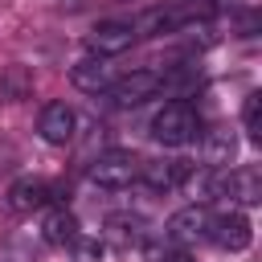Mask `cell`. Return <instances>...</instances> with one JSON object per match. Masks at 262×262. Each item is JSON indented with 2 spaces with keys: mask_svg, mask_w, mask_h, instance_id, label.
<instances>
[{
  "mask_svg": "<svg viewBox=\"0 0 262 262\" xmlns=\"http://www.w3.org/2000/svg\"><path fill=\"white\" fill-rule=\"evenodd\" d=\"M156 90H160V74H156V70H131V74L115 78L106 94L115 98V106H139V102H147Z\"/></svg>",
  "mask_w": 262,
  "mask_h": 262,
  "instance_id": "7",
  "label": "cell"
},
{
  "mask_svg": "<svg viewBox=\"0 0 262 262\" xmlns=\"http://www.w3.org/2000/svg\"><path fill=\"white\" fill-rule=\"evenodd\" d=\"M250 237H254V229H250V217H246V213H237V209L213 213V221H209V242H213L217 250L242 254V250L250 246Z\"/></svg>",
  "mask_w": 262,
  "mask_h": 262,
  "instance_id": "6",
  "label": "cell"
},
{
  "mask_svg": "<svg viewBox=\"0 0 262 262\" xmlns=\"http://www.w3.org/2000/svg\"><path fill=\"white\" fill-rule=\"evenodd\" d=\"M74 127H78V119H74V111H70L66 102H45V106H41L37 131H41V139H45L49 147H66V143L74 139Z\"/></svg>",
  "mask_w": 262,
  "mask_h": 262,
  "instance_id": "8",
  "label": "cell"
},
{
  "mask_svg": "<svg viewBox=\"0 0 262 262\" xmlns=\"http://www.w3.org/2000/svg\"><path fill=\"white\" fill-rule=\"evenodd\" d=\"M201 135V115L188 98H172L156 111L151 119V139L164 143V147H188L192 139Z\"/></svg>",
  "mask_w": 262,
  "mask_h": 262,
  "instance_id": "1",
  "label": "cell"
},
{
  "mask_svg": "<svg viewBox=\"0 0 262 262\" xmlns=\"http://www.w3.org/2000/svg\"><path fill=\"white\" fill-rule=\"evenodd\" d=\"M209 221H213L209 205L192 201V205H184V209H176V213L168 217L164 233H168V242H172V246H196V242H205V237H209Z\"/></svg>",
  "mask_w": 262,
  "mask_h": 262,
  "instance_id": "3",
  "label": "cell"
},
{
  "mask_svg": "<svg viewBox=\"0 0 262 262\" xmlns=\"http://www.w3.org/2000/svg\"><path fill=\"white\" fill-rule=\"evenodd\" d=\"M242 131L258 143L262 139V94L254 90V94H246V106H242Z\"/></svg>",
  "mask_w": 262,
  "mask_h": 262,
  "instance_id": "14",
  "label": "cell"
},
{
  "mask_svg": "<svg viewBox=\"0 0 262 262\" xmlns=\"http://www.w3.org/2000/svg\"><path fill=\"white\" fill-rule=\"evenodd\" d=\"M160 262H192V258H188V246H172V250H164Z\"/></svg>",
  "mask_w": 262,
  "mask_h": 262,
  "instance_id": "15",
  "label": "cell"
},
{
  "mask_svg": "<svg viewBox=\"0 0 262 262\" xmlns=\"http://www.w3.org/2000/svg\"><path fill=\"white\" fill-rule=\"evenodd\" d=\"M70 82L78 86V90H86V94H106L111 90V82H115V70H111V57H82L74 70H70Z\"/></svg>",
  "mask_w": 262,
  "mask_h": 262,
  "instance_id": "10",
  "label": "cell"
},
{
  "mask_svg": "<svg viewBox=\"0 0 262 262\" xmlns=\"http://www.w3.org/2000/svg\"><path fill=\"white\" fill-rule=\"evenodd\" d=\"M41 237H45L49 246H57V250L78 246V237H82L78 217H74L66 205H45V217H41Z\"/></svg>",
  "mask_w": 262,
  "mask_h": 262,
  "instance_id": "9",
  "label": "cell"
},
{
  "mask_svg": "<svg viewBox=\"0 0 262 262\" xmlns=\"http://www.w3.org/2000/svg\"><path fill=\"white\" fill-rule=\"evenodd\" d=\"M221 196H233L237 205H258L262 201V172L254 164H246L237 172H225V192Z\"/></svg>",
  "mask_w": 262,
  "mask_h": 262,
  "instance_id": "12",
  "label": "cell"
},
{
  "mask_svg": "<svg viewBox=\"0 0 262 262\" xmlns=\"http://www.w3.org/2000/svg\"><path fill=\"white\" fill-rule=\"evenodd\" d=\"M53 196V188L41 180V176H20L8 184V209L12 213H33V209H45Z\"/></svg>",
  "mask_w": 262,
  "mask_h": 262,
  "instance_id": "11",
  "label": "cell"
},
{
  "mask_svg": "<svg viewBox=\"0 0 262 262\" xmlns=\"http://www.w3.org/2000/svg\"><path fill=\"white\" fill-rule=\"evenodd\" d=\"M192 176V164L180 160V156H160V160H139V172L135 180L151 192H172V188H184V180Z\"/></svg>",
  "mask_w": 262,
  "mask_h": 262,
  "instance_id": "2",
  "label": "cell"
},
{
  "mask_svg": "<svg viewBox=\"0 0 262 262\" xmlns=\"http://www.w3.org/2000/svg\"><path fill=\"white\" fill-rule=\"evenodd\" d=\"M135 172H139V160L131 156V151H102L94 164H90V180L98 184V188H127L131 180H135Z\"/></svg>",
  "mask_w": 262,
  "mask_h": 262,
  "instance_id": "5",
  "label": "cell"
},
{
  "mask_svg": "<svg viewBox=\"0 0 262 262\" xmlns=\"http://www.w3.org/2000/svg\"><path fill=\"white\" fill-rule=\"evenodd\" d=\"M233 151H237L233 131H225V127L209 131V139H205V160H209V168H225V164L233 160Z\"/></svg>",
  "mask_w": 262,
  "mask_h": 262,
  "instance_id": "13",
  "label": "cell"
},
{
  "mask_svg": "<svg viewBox=\"0 0 262 262\" xmlns=\"http://www.w3.org/2000/svg\"><path fill=\"white\" fill-rule=\"evenodd\" d=\"M135 41V25L131 20H98L90 33H86V49L94 57H119L127 53Z\"/></svg>",
  "mask_w": 262,
  "mask_h": 262,
  "instance_id": "4",
  "label": "cell"
}]
</instances>
